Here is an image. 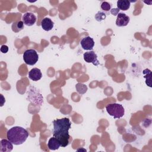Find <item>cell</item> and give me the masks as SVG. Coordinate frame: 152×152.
Segmentation results:
<instances>
[{
    "mask_svg": "<svg viewBox=\"0 0 152 152\" xmlns=\"http://www.w3.org/2000/svg\"><path fill=\"white\" fill-rule=\"evenodd\" d=\"M22 19L24 24H25L27 26H33L36 23L37 20L36 15L33 13L30 12H26L23 15Z\"/></svg>",
    "mask_w": 152,
    "mask_h": 152,
    "instance_id": "obj_7",
    "label": "cell"
},
{
    "mask_svg": "<svg viewBox=\"0 0 152 152\" xmlns=\"http://www.w3.org/2000/svg\"><path fill=\"white\" fill-rule=\"evenodd\" d=\"M144 78L145 79V84L150 87H151V71L149 69L143 70Z\"/></svg>",
    "mask_w": 152,
    "mask_h": 152,
    "instance_id": "obj_14",
    "label": "cell"
},
{
    "mask_svg": "<svg viewBox=\"0 0 152 152\" xmlns=\"http://www.w3.org/2000/svg\"><path fill=\"white\" fill-rule=\"evenodd\" d=\"M131 5V2L128 0H118L117 1V8L119 10L126 11Z\"/></svg>",
    "mask_w": 152,
    "mask_h": 152,
    "instance_id": "obj_13",
    "label": "cell"
},
{
    "mask_svg": "<svg viewBox=\"0 0 152 152\" xmlns=\"http://www.w3.org/2000/svg\"><path fill=\"white\" fill-rule=\"evenodd\" d=\"M28 97H29V99H30V101H31V102H33V99H34V98H33V96H31V95H30V94H28ZM39 97V98H42V95H41V94H40V95H39V96H34V97Z\"/></svg>",
    "mask_w": 152,
    "mask_h": 152,
    "instance_id": "obj_21",
    "label": "cell"
},
{
    "mask_svg": "<svg viewBox=\"0 0 152 152\" xmlns=\"http://www.w3.org/2000/svg\"><path fill=\"white\" fill-rule=\"evenodd\" d=\"M80 45L83 49L86 50H91L94 46V41L92 37L88 36L81 39Z\"/></svg>",
    "mask_w": 152,
    "mask_h": 152,
    "instance_id": "obj_6",
    "label": "cell"
},
{
    "mask_svg": "<svg viewBox=\"0 0 152 152\" xmlns=\"http://www.w3.org/2000/svg\"><path fill=\"white\" fill-rule=\"evenodd\" d=\"M101 8L103 10V11H109V10H110L111 8V5L109 3H108L107 2L104 1L101 4Z\"/></svg>",
    "mask_w": 152,
    "mask_h": 152,
    "instance_id": "obj_17",
    "label": "cell"
},
{
    "mask_svg": "<svg viewBox=\"0 0 152 152\" xmlns=\"http://www.w3.org/2000/svg\"><path fill=\"white\" fill-rule=\"evenodd\" d=\"M106 14L102 11H99L95 15V18L97 21H102L106 18Z\"/></svg>",
    "mask_w": 152,
    "mask_h": 152,
    "instance_id": "obj_16",
    "label": "cell"
},
{
    "mask_svg": "<svg viewBox=\"0 0 152 152\" xmlns=\"http://www.w3.org/2000/svg\"><path fill=\"white\" fill-rule=\"evenodd\" d=\"M53 137H56L61 144V147H65L72 140L69 134V129L71 126V122L69 118H64L57 119L53 121Z\"/></svg>",
    "mask_w": 152,
    "mask_h": 152,
    "instance_id": "obj_1",
    "label": "cell"
},
{
    "mask_svg": "<svg viewBox=\"0 0 152 152\" xmlns=\"http://www.w3.org/2000/svg\"><path fill=\"white\" fill-rule=\"evenodd\" d=\"M129 22V17L125 14L119 12L117 15L116 25L118 27H124L128 25Z\"/></svg>",
    "mask_w": 152,
    "mask_h": 152,
    "instance_id": "obj_8",
    "label": "cell"
},
{
    "mask_svg": "<svg viewBox=\"0 0 152 152\" xmlns=\"http://www.w3.org/2000/svg\"><path fill=\"white\" fill-rule=\"evenodd\" d=\"M119 11V10L118 8H112V10H110V12L113 15L115 16V15H117L118 14Z\"/></svg>",
    "mask_w": 152,
    "mask_h": 152,
    "instance_id": "obj_20",
    "label": "cell"
},
{
    "mask_svg": "<svg viewBox=\"0 0 152 152\" xmlns=\"http://www.w3.org/2000/svg\"><path fill=\"white\" fill-rule=\"evenodd\" d=\"M75 88L77 92L80 94H84L87 90V87L83 83H78L75 86Z\"/></svg>",
    "mask_w": 152,
    "mask_h": 152,
    "instance_id": "obj_15",
    "label": "cell"
},
{
    "mask_svg": "<svg viewBox=\"0 0 152 152\" xmlns=\"http://www.w3.org/2000/svg\"><path fill=\"white\" fill-rule=\"evenodd\" d=\"M16 26H17V28L19 29V30L23 29V27H24V23H23V21H18L17 23Z\"/></svg>",
    "mask_w": 152,
    "mask_h": 152,
    "instance_id": "obj_19",
    "label": "cell"
},
{
    "mask_svg": "<svg viewBox=\"0 0 152 152\" xmlns=\"http://www.w3.org/2000/svg\"><path fill=\"white\" fill-rule=\"evenodd\" d=\"M28 137L27 131L23 127L16 126L10 128L7 132L8 140L14 145L23 144Z\"/></svg>",
    "mask_w": 152,
    "mask_h": 152,
    "instance_id": "obj_2",
    "label": "cell"
},
{
    "mask_svg": "<svg viewBox=\"0 0 152 152\" xmlns=\"http://www.w3.org/2000/svg\"><path fill=\"white\" fill-rule=\"evenodd\" d=\"M106 110L107 113L114 118V119H119L125 114V109L122 104L118 103H110L106 106Z\"/></svg>",
    "mask_w": 152,
    "mask_h": 152,
    "instance_id": "obj_3",
    "label": "cell"
},
{
    "mask_svg": "<svg viewBox=\"0 0 152 152\" xmlns=\"http://www.w3.org/2000/svg\"><path fill=\"white\" fill-rule=\"evenodd\" d=\"M1 51L3 53H6L8 51V47L7 45H3L1 47Z\"/></svg>",
    "mask_w": 152,
    "mask_h": 152,
    "instance_id": "obj_18",
    "label": "cell"
},
{
    "mask_svg": "<svg viewBox=\"0 0 152 152\" xmlns=\"http://www.w3.org/2000/svg\"><path fill=\"white\" fill-rule=\"evenodd\" d=\"M83 58L84 60L87 63H91L95 66H98L100 64L97 54L93 50L85 52L83 54Z\"/></svg>",
    "mask_w": 152,
    "mask_h": 152,
    "instance_id": "obj_5",
    "label": "cell"
},
{
    "mask_svg": "<svg viewBox=\"0 0 152 152\" xmlns=\"http://www.w3.org/2000/svg\"><path fill=\"white\" fill-rule=\"evenodd\" d=\"M42 72L40 69L37 68H34L31 69L28 72V78L34 81L40 80L42 78Z\"/></svg>",
    "mask_w": 152,
    "mask_h": 152,
    "instance_id": "obj_9",
    "label": "cell"
},
{
    "mask_svg": "<svg viewBox=\"0 0 152 152\" xmlns=\"http://www.w3.org/2000/svg\"><path fill=\"white\" fill-rule=\"evenodd\" d=\"M48 146L50 150H56L61 147V144L58 140L56 137H53L49 140Z\"/></svg>",
    "mask_w": 152,
    "mask_h": 152,
    "instance_id": "obj_12",
    "label": "cell"
},
{
    "mask_svg": "<svg viewBox=\"0 0 152 152\" xmlns=\"http://www.w3.org/2000/svg\"><path fill=\"white\" fill-rule=\"evenodd\" d=\"M41 26L45 31H50L53 27V23L49 18H44L41 21Z\"/></svg>",
    "mask_w": 152,
    "mask_h": 152,
    "instance_id": "obj_11",
    "label": "cell"
},
{
    "mask_svg": "<svg viewBox=\"0 0 152 152\" xmlns=\"http://www.w3.org/2000/svg\"><path fill=\"white\" fill-rule=\"evenodd\" d=\"M39 59V55L34 49L26 50L23 53V60L28 65H35Z\"/></svg>",
    "mask_w": 152,
    "mask_h": 152,
    "instance_id": "obj_4",
    "label": "cell"
},
{
    "mask_svg": "<svg viewBox=\"0 0 152 152\" xmlns=\"http://www.w3.org/2000/svg\"><path fill=\"white\" fill-rule=\"evenodd\" d=\"M13 144L8 140L2 139L0 142V147L1 152H10L13 149Z\"/></svg>",
    "mask_w": 152,
    "mask_h": 152,
    "instance_id": "obj_10",
    "label": "cell"
}]
</instances>
